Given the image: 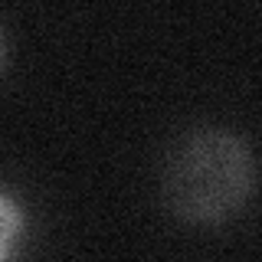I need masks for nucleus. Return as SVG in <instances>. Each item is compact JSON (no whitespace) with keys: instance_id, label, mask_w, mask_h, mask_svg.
<instances>
[{"instance_id":"nucleus-3","label":"nucleus","mask_w":262,"mask_h":262,"mask_svg":"<svg viewBox=\"0 0 262 262\" xmlns=\"http://www.w3.org/2000/svg\"><path fill=\"white\" fill-rule=\"evenodd\" d=\"M0 56H4V39H0Z\"/></svg>"},{"instance_id":"nucleus-2","label":"nucleus","mask_w":262,"mask_h":262,"mask_svg":"<svg viewBox=\"0 0 262 262\" xmlns=\"http://www.w3.org/2000/svg\"><path fill=\"white\" fill-rule=\"evenodd\" d=\"M20 226H23L20 207L7 193H0V262H7V256H10V246L20 233Z\"/></svg>"},{"instance_id":"nucleus-1","label":"nucleus","mask_w":262,"mask_h":262,"mask_svg":"<svg viewBox=\"0 0 262 262\" xmlns=\"http://www.w3.org/2000/svg\"><path fill=\"white\" fill-rule=\"evenodd\" d=\"M164 190L187 220H223L252 190V154L246 138L226 128H200L180 138L167 161Z\"/></svg>"}]
</instances>
